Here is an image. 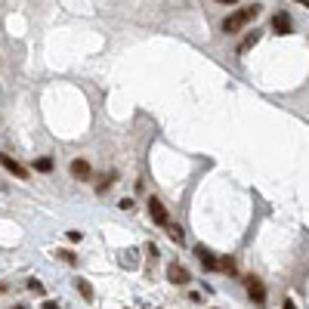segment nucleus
I'll list each match as a JSON object with an SVG mask.
<instances>
[{"label": "nucleus", "instance_id": "nucleus-15", "mask_svg": "<svg viewBox=\"0 0 309 309\" xmlns=\"http://www.w3.org/2000/svg\"><path fill=\"white\" fill-rule=\"evenodd\" d=\"M219 269H223V272H235V260H229V257L219 260Z\"/></svg>", "mask_w": 309, "mask_h": 309}, {"label": "nucleus", "instance_id": "nucleus-8", "mask_svg": "<svg viewBox=\"0 0 309 309\" xmlns=\"http://www.w3.org/2000/svg\"><path fill=\"white\" fill-rule=\"evenodd\" d=\"M68 170H71L74 180H90V164H87L84 158H74V161L68 164Z\"/></svg>", "mask_w": 309, "mask_h": 309}, {"label": "nucleus", "instance_id": "nucleus-23", "mask_svg": "<svg viewBox=\"0 0 309 309\" xmlns=\"http://www.w3.org/2000/svg\"><path fill=\"white\" fill-rule=\"evenodd\" d=\"M16 309H25V306H16Z\"/></svg>", "mask_w": 309, "mask_h": 309}, {"label": "nucleus", "instance_id": "nucleus-9", "mask_svg": "<svg viewBox=\"0 0 309 309\" xmlns=\"http://www.w3.org/2000/svg\"><path fill=\"white\" fill-rule=\"evenodd\" d=\"M74 288H77V294H81L84 300H93L96 294H93V284L87 281V278H74Z\"/></svg>", "mask_w": 309, "mask_h": 309}, {"label": "nucleus", "instance_id": "nucleus-5", "mask_svg": "<svg viewBox=\"0 0 309 309\" xmlns=\"http://www.w3.org/2000/svg\"><path fill=\"white\" fill-rule=\"evenodd\" d=\"M272 31H275V34H291V31H294L291 16H288V13H275V16H272Z\"/></svg>", "mask_w": 309, "mask_h": 309}, {"label": "nucleus", "instance_id": "nucleus-3", "mask_svg": "<svg viewBox=\"0 0 309 309\" xmlns=\"http://www.w3.org/2000/svg\"><path fill=\"white\" fill-rule=\"evenodd\" d=\"M0 164H4V170H7V173H13L16 180H28V170H25V167L13 158V154H7V151H4V154H0Z\"/></svg>", "mask_w": 309, "mask_h": 309}, {"label": "nucleus", "instance_id": "nucleus-6", "mask_svg": "<svg viewBox=\"0 0 309 309\" xmlns=\"http://www.w3.org/2000/svg\"><path fill=\"white\" fill-rule=\"evenodd\" d=\"M195 257L201 260V266H204V269H219V260H216V257H213V251H207L204 245H198V248H195Z\"/></svg>", "mask_w": 309, "mask_h": 309}, {"label": "nucleus", "instance_id": "nucleus-19", "mask_svg": "<svg viewBox=\"0 0 309 309\" xmlns=\"http://www.w3.org/2000/svg\"><path fill=\"white\" fill-rule=\"evenodd\" d=\"M43 309H62V306H59L56 300H43Z\"/></svg>", "mask_w": 309, "mask_h": 309}, {"label": "nucleus", "instance_id": "nucleus-10", "mask_svg": "<svg viewBox=\"0 0 309 309\" xmlns=\"http://www.w3.org/2000/svg\"><path fill=\"white\" fill-rule=\"evenodd\" d=\"M257 40H260V31H251L245 40H241V47H238V53H248V50H254L257 47Z\"/></svg>", "mask_w": 309, "mask_h": 309}, {"label": "nucleus", "instance_id": "nucleus-14", "mask_svg": "<svg viewBox=\"0 0 309 309\" xmlns=\"http://www.w3.org/2000/svg\"><path fill=\"white\" fill-rule=\"evenodd\" d=\"M65 238H68L71 245H77V241H81L84 235H81V232H77V229H68V232H65Z\"/></svg>", "mask_w": 309, "mask_h": 309}, {"label": "nucleus", "instance_id": "nucleus-17", "mask_svg": "<svg viewBox=\"0 0 309 309\" xmlns=\"http://www.w3.org/2000/svg\"><path fill=\"white\" fill-rule=\"evenodd\" d=\"M145 251H148V260H158V248H154V241L145 245Z\"/></svg>", "mask_w": 309, "mask_h": 309}, {"label": "nucleus", "instance_id": "nucleus-2", "mask_svg": "<svg viewBox=\"0 0 309 309\" xmlns=\"http://www.w3.org/2000/svg\"><path fill=\"white\" fill-rule=\"evenodd\" d=\"M245 288H248V297H251L257 306H266V284H263L257 275H248V278H245Z\"/></svg>", "mask_w": 309, "mask_h": 309}, {"label": "nucleus", "instance_id": "nucleus-16", "mask_svg": "<svg viewBox=\"0 0 309 309\" xmlns=\"http://www.w3.org/2000/svg\"><path fill=\"white\" fill-rule=\"evenodd\" d=\"M28 291H34V294H43V284H40L37 278H28Z\"/></svg>", "mask_w": 309, "mask_h": 309}, {"label": "nucleus", "instance_id": "nucleus-1", "mask_svg": "<svg viewBox=\"0 0 309 309\" xmlns=\"http://www.w3.org/2000/svg\"><path fill=\"white\" fill-rule=\"evenodd\" d=\"M257 16H260V4H254V7H241V10H235V13H229V16H226L223 31H226V34H238V31L248 28Z\"/></svg>", "mask_w": 309, "mask_h": 309}, {"label": "nucleus", "instance_id": "nucleus-11", "mask_svg": "<svg viewBox=\"0 0 309 309\" xmlns=\"http://www.w3.org/2000/svg\"><path fill=\"white\" fill-rule=\"evenodd\" d=\"M164 229H167V235H170V238H173V241H176V245H183V238H186V235H183V229H180V226H176V223H167V226H164Z\"/></svg>", "mask_w": 309, "mask_h": 309}, {"label": "nucleus", "instance_id": "nucleus-12", "mask_svg": "<svg viewBox=\"0 0 309 309\" xmlns=\"http://www.w3.org/2000/svg\"><path fill=\"white\" fill-rule=\"evenodd\" d=\"M34 170L50 173V170H53V158H37V161H34Z\"/></svg>", "mask_w": 309, "mask_h": 309}, {"label": "nucleus", "instance_id": "nucleus-21", "mask_svg": "<svg viewBox=\"0 0 309 309\" xmlns=\"http://www.w3.org/2000/svg\"><path fill=\"white\" fill-rule=\"evenodd\" d=\"M294 4H303V7H306V10H309V0H294Z\"/></svg>", "mask_w": 309, "mask_h": 309}, {"label": "nucleus", "instance_id": "nucleus-18", "mask_svg": "<svg viewBox=\"0 0 309 309\" xmlns=\"http://www.w3.org/2000/svg\"><path fill=\"white\" fill-rule=\"evenodd\" d=\"M118 207H121V210H133V201H130V198H121Z\"/></svg>", "mask_w": 309, "mask_h": 309}, {"label": "nucleus", "instance_id": "nucleus-13", "mask_svg": "<svg viewBox=\"0 0 309 309\" xmlns=\"http://www.w3.org/2000/svg\"><path fill=\"white\" fill-rule=\"evenodd\" d=\"M56 257H59L62 263H68V266H74V263H77V257H74L71 251H65V248H59V251H56Z\"/></svg>", "mask_w": 309, "mask_h": 309}, {"label": "nucleus", "instance_id": "nucleus-20", "mask_svg": "<svg viewBox=\"0 0 309 309\" xmlns=\"http://www.w3.org/2000/svg\"><path fill=\"white\" fill-rule=\"evenodd\" d=\"M281 309H297V303H294V300H284V303H281Z\"/></svg>", "mask_w": 309, "mask_h": 309}, {"label": "nucleus", "instance_id": "nucleus-22", "mask_svg": "<svg viewBox=\"0 0 309 309\" xmlns=\"http://www.w3.org/2000/svg\"><path fill=\"white\" fill-rule=\"evenodd\" d=\"M216 4H238V0H216Z\"/></svg>", "mask_w": 309, "mask_h": 309}, {"label": "nucleus", "instance_id": "nucleus-7", "mask_svg": "<svg viewBox=\"0 0 309 309\" xmlns=\"http://www.w3.org/2000/svg\"><path fill=\"white\" fill-rule=\"evenodd\" d=\"M167 278H170L173 284H189V269L180 266V263H170V266H167Z\"/></svg>", "mask_w": 309, "mask_h": 309}, {"label": "nucleus", "instance_id": "nucleus-4", "mask_svg": "<svg viewBox=\"0 0 309 309\" xmlns=\"http://www.w3.org/2000/svg\"><path fill=\"white\" fill-rule=\"evenodd\" d=\"M148 216L158 223V226H167L170 223V216H167V207L158 201V198H148Z\"/></svg>", "mask_w": 309, "mask_h": 309}]
</instances>
